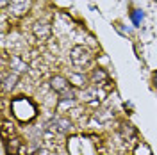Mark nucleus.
<instances>
[{
  "mask_svg": "<svg viewBox=\"0 0 157 155\" xmlns=\"http://www.w3.org/2000/svg\"><path fill=\"white\" fill-rule=\"evenodd\" d=\"M30 6H32V0H11L9 2L11 16H16V18L25 16L30 11Z\"/></svg>",
  "mask_w": 157,
  "mask_h": 155,
  "instance_id": "obj_2",
  "label": "nucleus"
},
{
  "mask_svg": "<svg viewBox=\"0 0 157 155\" xmlns=\"http://www.w3.org/2000/svg\"><path fill=\"white\" fill-rule=\"evenodd\" d=\"M93 80H95V82H97V80H105L104 70H95V71H93Z\"/></svg>",
  "mask_w": 157,
  "mask_h": 155,
  "instance_id": "obj_8",
  "label": "nucleus"
},
{
  "mask_svg": "<svg viewBox=\"0 0 157 155\" xmlns=\"http://www.w3.org/2000/svg\"><path fill=\"white\" fill-rule=\"evenodd\" d=\"M9 2H11V0H0V6H2V7H7V6H9Z\"/></svg>",
  "mask_w": 157,
  "mask_h": 155,
  "instance_id": "obj_9",
  "label": "nucleus"
},
{
  "mask_svg": "<svg viewBox=\"0 0 157 155\" xmlns=\"http://www.w3.org/2000/svg\"><path fill=\"white\" fill-rule=\"evenodd\" d=\"M50 84H52V89L54 91H57L59 95H63V93H66V91H70L71 87H70V80L64 77H54L52 80H50Z\"/></svg>",
  "mask_w": 157,
  "mask_h": 155,
  "instance_id": "obj_4",
  "label": "nucleus"
},
{
  "mask_svg": "<svg viewBox=\"0 0 157 155\" xmlns=\"http://www.w3.org/2000/svg\"><path fill=\"white\" fill-rule=\"evenodd\" d=\"M52 128L57 130V132H61V134H64V132H68L70 128H71V121L66 119V118H56V119L52 121Z\"/></svg>",
  "mask_w": 157,
  "mask_h": 155,
  "instance_id": "obj_5",
  "label": "nucleus"
},
{
  "mask_svg": "<svg viewBox=\"0 0 157 155\" xmlns=\"http://www.w3.org/2000/svg\"><path fill=\"white\" fill-rule=\"evenodd\" d=\"M32 34L38 39H41V41H47L52 36V27H50V23H47V21H36L32 25Z\"/></svg>",
  "mask_w": 157,
  "mask_h": 155,
  "instance_id": "obj_3",
  "label": "nucleus"
},
{
  "mask_svg": "<svg viewBox=\"0 0 157 155\" xmlns=\"http://www.w3.org/2000/svg\"><path fill=\"white\" fill-rule=\"evenodd\" d=\"M11 68L14 70V71H23V70H25V64H23L18 57H13L11 59Z\"/></svg>",
  "mask_w": 157,
  "mask_h": 155,
  "instance_id": "obj_7",
  "label": "nucleus"
},
{
  "mask_svg": "<svg viewBox=\"0 0 157 155\" xmlns=\"http://www.w3.org/2000/svg\"><path fill=\"white\" fill-rule=\"evenodd\" d=\"M70 61H71V64H73L78 71L84 70V68H88L89 64H91V61H93L91 50H89L88 47L77 45V47H73L71 52H70Z\"/></svg>",
  "mask_w": 157,
  "mask_h": 155,
  "instance_id": "obj_1",
  "label": "nucleus"
},
{
  "mask_svg": "<svg viewBox=\"0 0 157 155\" xmlns=\"http://www.w3.org/2000/svg\"><path fill=\"white\" fill-rule=\"evenodd\" d=\"M154 86L157 87V71H155V73H154Z\"/></svg>",
  "mask_w": 157,
  "mask_h": 155,
  "instance_id": "obj_10",
  "label": "nucleus"
},
{
  "mask_svg": "<svg viewBox=\"0 0 157 155\" xmlns=\"http://www.w3.org/2000/svg\"><path fill=\"white\" fill-rule=\"evenodd\" d=\"M143 18H145V13H143L141 9H132V13H130V20H132L134 27H139L141 21H143Z\"/></svg>",
  "mask_w": 157,
  "mask_h": 155,
  "instance_id": "obj_6",
  "label": "nucleus"
}]
</instances>
